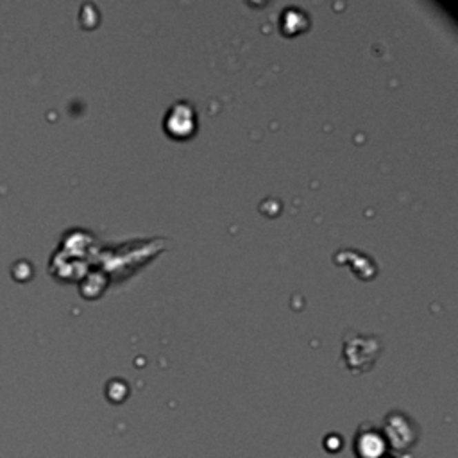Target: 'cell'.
Returning <instances> with one entry per match:
<instances>
[{"mask_svg":"<svg viewBox=\"0 0 458 458\" xmlns=\"http://www.w3.org/2000/svg\"><path fill=\"white\" fill-rule=\"evenodd\" d=\"M385 441L390 442L394 450L399 453L412 450V446L417 441V433H415L414 421L406 419L405 414H392L385 419Z\"/></svg>","mask_w":458,"mask_h":458,"instance_id":"obj_1","label":"cell"},{"mask_svg":"<svg viewBox=\"0 0 458 458\" xmlns=\"http://www.w3.org/2000/svg\"><path fill=\"white\" fill-rule=\"evenodd\" d=\"M387 441L385 435L370 426H361L355 441V453L358 458H385Z\"/></svg>","mask_w":458,"mask_h":458,"instance_id":"obj_2","label":"cell"}]
</instances>
